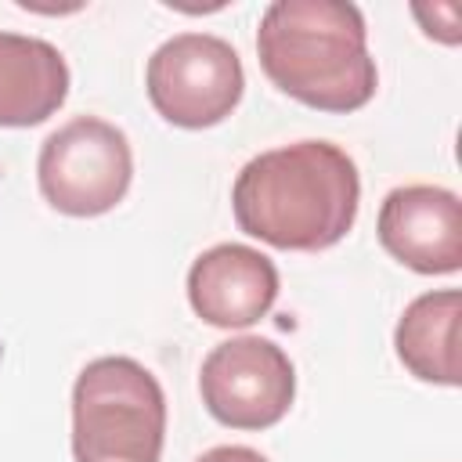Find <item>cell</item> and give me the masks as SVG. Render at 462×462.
Listing matches in <instances>:
<instances>
[{
  "label": "cell",
  "instance_id": "obj_1",
  "mask_svg": "<svg viewBox=\"0 0 462 462\" xmlns=\"http://www.w3.org/2000/svg\"><path fill=\"white\" fill-rule=\"evenodd\" d=\"M361 177L332 141H296L260 152L231 188L235 224L274 249L318 253L336 245L357 220Z\"/></svg>",
  "mask_w": 462,
  "mask_h": 462
},
{
  "label": "cell",
  "instance_id": "obj_2",
  "mask_svg": "<svg viewBox=\"0 0 462 462\" xmlns=\"http://www.w3.org/2000/svg\"><path fill=\"white\" fill-rule=\"evenodd\" d=\"M256 54L282 94L318 112H357L379 87L365 18L346 0H274L260 18Z\"/></svg>",
  "mask_w": 462,
  "mask_h": 462
},
{
  "label": "cell",
  "instance_id": "obj_3",
  "mask_svg": "<svg viewBox=\"0 0 462 462\" xmlns=\"http://www.w3.org/2000/svg\"><path fill=\"white\" fill-rule=\"evenodd\" d=\"M166 393L134 357H97L72 386L76 462H159Z\"/></svg>",
  "mask_w": 462,
  "mask_h": 462
},
{
  "label": "cell",
  "instance_id": "obj_4",
  "mask_svg": "<svg viewBox=\"0 0 462 462\" xmlns=\"http://www.w3.org/2000/svg\"><path fill=\"white\" fill-rule=\"evenodd\" d=\"M134 177V152L119 126L76 116L58 126L36 159L43 199L65 217H101L116 209Z\"/></svg>",
  "mask_w": 462,
  "mask_h": 462
},
{
  "label": "cell",
  "instance_id": "obj_5",
  "mask_svg": "<svg viewBox=\"0 0 462 462\" xmlns=\"http://www.w3.org/2000/svg\"><path fill=\"white\" fill-rule=\"evenodd\" d=\"M148 101L155 112L184 130H206L224 123L245 90L238 51L209 32L170 36L148 58L144 72Z\"/></svg>",
  "mask_w": 462,
  "mask_h": 462
},
{
  "label": "cell",
  "instance_id": "obj_6",
  "mask_svg": "<svg viewBox=\"0 0 462 462\" xmlns=\"http://www.w3.org/2000/svg\"><path fill=\"white\" fill-rule=\"evenodd\" d=\"M199 393L220 426L267 430L292 408L296 368L278 343L263 336H235L206 354Z\"/></svg>",
  "mask_w": 462,
  "mask_h": 462
},
{
  "label": "cell",
  "instance_id": "obj_7",
  "mask_svg": "<svg viewBox=\"0 0 462 462\" xmlns=\"http://www.w3.org/2000/svg\"><path fill=\"white\" fill-rule=\"evenodd\" d=\"M383 249L419 274H455L462 267V206L437 184L393 188L379 206Z\"/></svg>",
  "mask_w": 462,
  "mask_h": 462
},
{
  "label": "cell",
  "instance_id": "obj_8",
  "mask_svg": "<svg viewBox=\"0 0 462 462\" xmlns=\"http://www.w3.org/2000/svg\"><path fill=\"white\" fill-rule=\"evenodd\" d=\"M274 300L278 271L260 249L220 242L206 249L188 271V303L206 325L245 328L260 321Z\"/></svg>",
  "mask_w": 462,
  "mask_h": 462
},
{
  "label": "cell",
  "instance_id": "obj_9",
  "mask_svg": "<svg viewBox=\"0 0 462 462\" xmlns=\"http://www.w3.org/2000/svg\"><path fill=\"white\" fill-rule=\"evenodd\" d=\"M69 97V65L40 36L0 32V126H36Z\"/></svg>",
  "mask_w": 462,
  "mask_h": 462
},
{
  "label": "cell",
  "instance_id": "obj_10",
  "mask_svg": "<svg viewBox=\"0 0 462 462\" xmlns=\"http://www.w3.org/2000/svg\"><path fill=\"white\" fill-rule=\"evenodd\" d=\"M458 289H437L415 296L393 332V346L401 365L422 379L440 386H458Z\"/></svg>",
  "mask_w": 462,
  "mask_h": 462
},
{
  "label": "cell",
  "instance_id": "obj_11",
  "mask_svg": "<svg viewBox=\"0 0 462 462\" xmlns=\"http://www.w3.org/2000/svg\"><path fill=\"white\" fill-rule=\"evenodd\" d=\"M411 14L422 22V29H426V36H433V40H440V43H458L462 40V29H458V7L455 4H415L411 7Z\"/></svg>",
  "mask_w": 462,
  "mask_h": 462
},
{
  "label": "cell",
  "instance_id": "obj_12",
  "mask_svg": "<svg viewBox=\"0 0 462 462\" xmlns=\"http://www.w3.org/2000/svg\"><path fill=\"white\" fill-rule=\"evenodd\" d=\"M195 462H267V458L256 448H245V444H220V448L202 451Z\"/></svg>",
  "mask_w": 462,
  "mask_h": 462
}]
</instances>
